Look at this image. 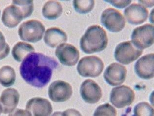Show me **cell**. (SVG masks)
I'll return each instance as SVG.
<instances>
[{"label": "cell", "instance_id": "cell-1", "mask_svg": "<svg viewBox=\"0 0 154 116\" xmlns=\"http://www.w3.org/2000/svg\"><path fill=\"white\" fill-rule=\"evenodd\" d=\"M59 66L56 60L38 52L30 53L22 61L20 73L27 84L42 88L51 79L53 71Z\"/></svg>", "mask_w": 154, "mask_h": 116}, {"label": "cell", "instance_id": "cell-2", "mask_svg": "<svg viewBox=\"0 0 154 116\" xmlns=\"http://www.w3.org/2000/svg\"><path fill=\"white\" fill-rule=\"evenodd\" d=\"M108 39L106 32L98 25H93L86 30L80 40V47L82 51L90 54L100 52L106 48Z\"/></svg>", "mask_w": 154, "mask_h": 116}, {"label": "cell", "instance_id": "cell-3", "mask_svg": "<svg viewBox=\"0 0 154 116\" xmlns=\"http://www.w3.org/2000/svg\"><path fill=\"white\" fill-rule=\"evenodd\" d=\"M45 29V26L40 21L30 20L20 26L18 34L23 41L37 43L42 39Z\"/></svg>", "mask_w": 154, "mask_h": 116}, {"label": "cell", "instance_id": "cell-4", "mask_svg": "<svg viewBox=\"0 0 154 116\" xmlns=\"http://www.w3.org/2000/svg\"><path fill=\"white\" fill-rule=\"evenodd\" d=\"M104 67V63L101 59L96 56H90L80 60L77 69L81 76L96 78L101 74Z\"/></svg>", "mask_w": 154, "mask_h": 116}, {"label": "cell", "instance_id": "cell-5", "mask_svg": "<svg viewBox=\"0 0 154 116\" xmlns=\"http://www.w3.org/2000/svg\"><path fill=\"white\" fill-rule=\"evenodd\" d=\"M143 50L135 47L131 41L120 43L116 48L114 57L116 61L123 65H129L143 54Z\"/></svg>", "mask_w": 154, "mask_h": 116}, {"label": "cell", "instance_id": "cell-6", "mask_svg": "<svg viewBox=\"0 0 154 116\" xmlns=\"http://www.w3.org/2000/svg\"><path fill=\"white\" fill-rule=\"evenodd\" d=\"M131 39L134 45L143 50L150 47L154 42V26L145 24L137 27L133 31Z\"/></svg>", "mask_w": 154, "mask_h": 116}, {"label": "cell", "instance_id": "cell-7", "mask_svg": "<svg viewBox=\"0 0 154 116\" xmlns=\"http://www.w3.org/2000/svg\"><path fill=\"white\" fill-rule=\"evenodd\" d=\"M101 22L106 29L112 32L122 31L126 23L122 14L113 8H108L103 11L101 16Z\"/></svg>", "mask_w": 154, "mask_h": 116}, {"label": "cell", "instance_id": "cell-8", "mask_svg": "<svg viewBox=\"0 0 154 116\" xmlns=\"http://www.w3.org/2000/svg\"><path fill=\"white\" fill-rule=\"evenodd\" d=\"M135 99V94L133 90L126 85L114 88L110 95L111 103L119 109L130 105Z\"/></svg>", "mask_w": 154, "mask_h": 116}, {"label": "cell", "instance_id": "cell-9", "mask_svg": "<svg viewBox=\"0 0 154 116\" xmlns=\"http://www.w3.org/2000/svg\"><path fill=\"white\" fill-rule=\"evenodd\" d=\"M48 94L53 102H63L70 99L73 94V89L69 83L61 80H57L49 85Z\"/></svg>", "mask_w": 154, "mask_h": 116}, {"label": "cell", "instance_id": "cell-10", "mask_svg": "<svg viewBox=\"0 0 154 116\" xmlns=\"http://www.w3.org/2000/svg\"><path fill=\"white\" fill-rule=\"evenodd\" d=\"M55 55L62 65L67 66L76 65L80 58L77 48L69 44L63 43L59 45L56 49Z\"/></svg>", "mask_w": 154, "mask_h": 116}, {"label": "cell", "instance_id": "cell-11", "mask_svg": "<svg viewBox=\"0 0 154 116\" xmlns=\"http://www.w3.org/2000/svg\"><path fill=\"white\" fill-rule=\"evenodd\" d=\"M127 73V69L125 66L117 63H113L105 69L103 77L107 84L114 87L121 85L124 83Z\"/></svg>", "mask_w": 154, "mask_h": 116}, {"label": "cell", "instance_id": "cell-12", "mask_svg": "<svg viewBox=\"0 0 154 116\" xmlns=\"http://www.w3.org/2000/svg\"><path fill=\"white\" fill-rule=\"evenodd\" d=\"M80 94L86 103L94 104L99 102L102 97L101 88L93 80L88 79L82 84Z\"/></svg>", "mask_w": 154, "mask_h": 116}, {"label": "cell", "instance_id": "cell-13", "mask_svg": "<svg viewBox=\"0 0 154 116\" xmlns=\"http://www.w3.org/2000/svg\"><path fill=\"white\" fill-rule=\"evenodd\" d=\"M25 18V15L21 8L12 2L11 5L4 9L2 21L5 26L8 28H14Z\"/></svg>", "mask_w": 154, "mask_h": 116}, {"label": "cell", "instance_id": "cell-14", "mask_svg": "<svg viewBox=\"0 0 154 116\" xmlns=\"http://www.w3.org/2000/svg\"><path fill=\"white\" fill-rule=\"evenodd\" d=\"M26 109L32 116H50L52 106L48 100L42 98H32L27 102Z\"/></svg>", "mask_w": 154, "mask_h": 116}, {"label": "cell", "instance_id": "cell-15", "mask_svg": "<svg viewBox=\"0 0 154 116\" xmlns=\"http://www.w3.org/2000/svg\"><path fill=\"white\" fill-rule=\"evenodd\" d=\"M154 54L146 55L140 58L135 63L137 75L144 80H150L154 76Z\"/></svg>", "mask_w": 154, "mask_h": 116}, {"label": "cell", "instance_id": "cell-16", "mask_svg": "<svg viewBox=\"0 0 154 116\" xmlns=\"http://www.w3.org/2000/svg\"><path fill=\"white\" fill-rule=\"evenodd\" d=\"M124 14L129 23L138 25L146 21L149 12L143 5L140 4H133L125 9Z\"/></svg>", "mask_w": 154, "mask_h": 116}, {"label": "cell", "instance_id": "cell-17", "mask_svg": "<svg viewBox=\"0 0 154 116\" xmlns=\"http://www.w3.org/2000/svg\"><path fill=\"white\" fill-rule=\"evenodd\" d=\"M19 99V93L16 89L9 88L4 90L0 97L2 113L7 114L12 112L18 106Z\"/></svg>", "mask_w": 154, "mask_h": 116}, {"label": "cell", "instance_id": "cell-18", "mask_svg": "<svg viewBox=\"0 0 154 116\" xmlns=\"http://www.w3.org/2000/svg\"><path fill=\"white\" fill-rule=\"evenodd\" d=\"M67 36L66 32L57 27H51L47 29L44 36V41L46 45L51 48L58 47L66 43Z\"/></svg>", "mask_w": 154, "mask_h": 116}, {"label": "cell", "instance_id": "cell-19", "mask_svg": "<svg viewBox=\"0 0 154 116\" xmlns=\"http://www.w3.org/2000/svg\"><path fill=\"white\" fill-rule=\"evenodd\" d=\"M63 10L62 5L59 2L48 1L43 6L42 14L47 19L55 20L60 17Z\"/></svg>", "mask_w": 154, "mask_h": 116}, {"label": "cell", "instance_id": "cell-20", "mask_svg": "<svg viewBox=\"0 0 154 116\" xmlns=\"http://www.w3.org/2000/svg\"><path fill=\"white\" fill-rule=\"evenodd\" d=\"M35 49L30 44L19 41L16 44L12 50V55L16 61L21 62L30 53H33Z\"/></svg>", "mask_w": 154, "mask_h": 116}, {"label": "cell", "instance_id": "cell-21", "mask_svg": "<svg viewBox=\"0 0 154 116\" xmlns=\"http://www.w3.org/2000/svg\"><path fill=\"white\" fill-rule=\"evenodd\" d=\"M15 71L9 66H4L0 69V84L3 87H11L15 82Z\"/></svg>", "mask_w": 154, "mask_h": 116}, {"label": "cell", "instance_id": "cell-22", "mask_svg": "<svg viewBox=\"0 0 154 116\" xmlns=\"http://www.w3.org/2000/svg\"><path fill=\"white\" fill-rule=\"evenodd\" d=\"M73 3L75 10L80 14H86L90 12L95 5V1L93 0H76L73 1Z\"/></svg>", "mask_w": 154, "mask_h": 116}, {"label": "cell", "instance_id": "cell-23", "mask_svg": "<svg viewBox=\"0 0 154 116\" xmlns=\"http://www.w3.org/2000/svg\"><path fill=\"white\" fill-rule=\"evenodd\" d=\"M134 116H154V108L147 102H141L134 107Z\"/></svg>", "mask_w": 154, "mask_h": 116}, {"label": "cell", "instance_id": "cell-24", "mask_svg": "<svg viewBox=\"0 0 154 116\" xmlns=\"http://www.w3.org/2000/svg\"><path fill=\"white\" fill-rule=\"evenodd\" d=\"M117 111L109 103L99 106L96 109L93 116H117Z\"/></svg>", "mask_w": 154, "mask_h": 116}, {"label": "cell", "instance_id": "cell-25", "mask_svg": "<svg viewBox=\"0 0 154 116\" xmlns=\"http://www.w3.org/2000/svg\"><path fill=\"white\" fill-rule=\"evenodd\" d=\"M21 8L26 18L31 15L34 11L33 1H13Z\"/></svg>", "mask_w": 154, "mask_h": 116}, {"label": "cell", "instance_id": "cell-26", "mask_svg": "<svg viewBox=\"0 0 154 116\" xmlns=\"http://www.w3.org/2000/svg\"><path fill=\"white\" fill-rule=\"evenodd\" d=\"M10 52V47L5 42V38L0 31V60L4 59L8 55Z\"/></svg>", "mask_w": 154, "mask_h": 116}, {"label": "cell", "instance_id": "cell-27", "mask_svg": "<svg viewBox=\"0 0 154 116\" xmlns=\"http://www.w3.org/2000/svg\"><path fill=\"white\" fill-rule=\"evenodd\" d=\"M105 2L119 8H123L131 3V1H105Z\"/></svg>", "mask_w": 154, "mask_h": 116}, {"label": "cell", "instance_id": "cell-28", "mask_svg": "<svg viewBox=\"0 0 154 116\" xmlns=\"http://www.w3.org/2000/svg\"><path fill=\"white\" fill-rule=\"evenodd\" d=\"M8 116H32V115L26 110L16 109L12 112L9 114Z\"/></svg>", "mask_w": 154, "mask_h": 116}, {"label": "cell", "instance_id": "cell-29", "mask_svg": "<svg viewBox=\"0 0 154 116\" xmlns=\"http://www.w3.org/2000/svg\"><path fill=\"white\" fill-rule=\"evenodd\" d=\"M62 116H82L77 110L68 109L62 113Z\"/></svg>", "mask_w": 154, "mask_h": 116}, {"label": "cell", "instance_id": "cell-30", "mask_svg": "<svg viewBox=\"0 0 154 116\" xmlns=\"http://www.w3.org/2000/svg\"><path fill=\"white\" fill-rule=\"evenodd\" d=\"M51 116H62V112H56L53 114Z\"/></svg>", "mask_w": 154, "mask_h": 116}, {"label": "cell", "instance_id": "cell-31", "mask_svg": "<svg viewBox=\"0 0 154 116\" xmlns=\"http://www.w3.org/2000/svg\"><path fill=\"white\" fill-rule=\"evenodd\" d=\"M2 113V111L1 107V106H0V115Z\"/></svg>", "mask_w": 154, "mask_h": 116}, {"label": "cell", "instance_id": "cell-32", "mask_svg": "<svg viewBox=\"0 0 154 116\" xmlns=\"http://www.w3.org/2000/svg\"><path fill=\"white\" fill-rule=\"evenodd\" d=\"M0 15H1V11H0Z\"/></svg>", "mask_w": 154, "mask_h": 116}]
</instances>
